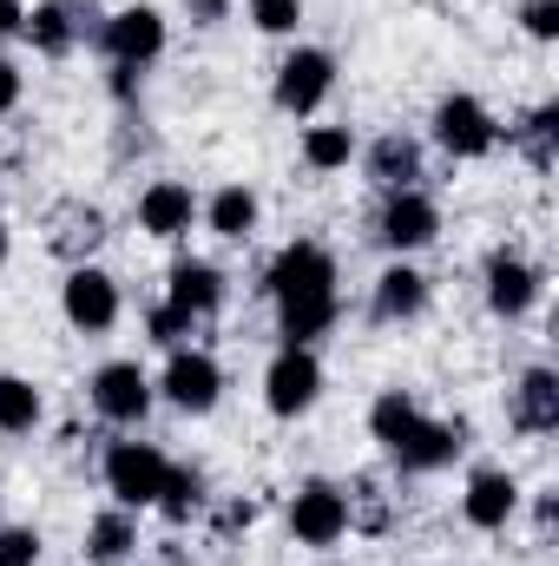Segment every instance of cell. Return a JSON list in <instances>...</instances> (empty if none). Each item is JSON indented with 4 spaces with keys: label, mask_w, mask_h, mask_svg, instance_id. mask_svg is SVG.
<instances>
[{
    "label": "cell",
    "mask_w": 559,
    "mask_h": 566,
    "mask_svg": "<svg viewBox=\"0 0 559 566\" xmlns=\"http://www.w3.org/2000/svg\"><path fill=\"white\" fill-rule=\"evenodd\" d=\"M139 554V521L126 507H106L93 527H86V560L93 566H126Z\"/></svg>",
    "instance_id": "obj_22"
},
{
    "label": "cell",
    "mask_w": 559,
    "mask_h": 566,
    "mask_svg": "<svg viewBox=\"0 0 559 566\" xmlns=\"http://www.w3.org/2000/svg\"><path fill=\"white\" fill-rule=\"evenodd\" d=\"M289 534L303 547H336L349 534V494L336 481H303L289 494Z\"/></svg>",
    "instance_id": "obj_9"
},
{
    "label": "cell",
    "mask_w": 559,
    "mask_h": 566,
    "mask_svg": "<svg viewBox=\"0 0 559 566\" xmlns=\"http://www.w3.org/2000/svg\"><path fill=\"white\" fill-rule=\"evenodd\" d=\"M316 396H323V363H316V349H277L271 369H264V402H271V416L296 422V416L316 409Z\"/></svg>",
    "instance_id": "obj_8"
},
{
    "label": "cell",
    "mask_w": 559,
    "mask_h": 566,
    "mask_svg": "<svg viewBox=\"0 0 559 566\" xmlns=\"http://www.w3.org/2000/svg\"><path fill=\"white\" fill-rule=\"evenodd\" d=\"M99 238H106V218H99V205H60L53 211V231H46V244L66 258V264H86V251H99Z\"/></svg>",
    "instance_id": "obj_20"
},
{
    "label": "cell",
    "mask_w": 559,
    "mask_h": 566,
    "mask_svg": "<svg viewBox=\"0 0 559 566\" xmlns=\"http://www.w3.org/2000/svg\"><path fill=\"white\" fill-rule=\"evenodd\" d=\"M369 434H376V441L395 454V468H409V474H434V468H447V461L467 448V428L421 416V402L409 389H382V396H376Z\"/></svg>",
    "instance_id": "obj_1"
},
{
    "label": "cell",
    "mask_w": 559,
    "mask_h": 566,
    "mask_svg": "<svg viewBox=\"0 0 559 566\" xmlns=\"http://www.w3.org/2000/svg\"><path fill=\"white\" fill-rule=\"evenodd\" d=\"M7 251H13V244H7V231H0V271H7Z\"/></svg>",
    "instance_id": "obj_35"
},
{
    "label": "cell",
    "mask_w": 559,
    "mask_h": 566,
    "mask_svg": "<svg viewBox=\"0 0 559 566\" xmlns=\"http://www.w3.org/2000/svg\"><path fill=\"white\" fill-rule=\"evenodd\" d=\"M514 514H520V481L507 468H474L467 474V494H461V521L481 527V534H500Z\"/></svg>",
    "instance_id": "obj_14"
},
{
    "label": "cell",
    "mask_w": 559,
    "mask_h": 566,
    "mask_svg": "<svg viewBox=\"0 0 559 566\" xmlns=\"http://www.w3.org/2000/svg\"><path fill=\"white\" fill-rule=\"evenodd\" d=\"M264 290H271V303L329 296V290H336V258H329L316 238H296V244H283L277 258H271V271H264Z\"/></svg>",
    "instance_id": "obj_5"
},
{
    "label": "cell",
    "mask_w": 559,
    "mask_h": 566,
    "mask_svg": "<svg viewBox=\"0 0 559 566\" xmlns=\"http://www.w3.org/2000/svg\"><path fill=\"white\" fill-rule=\"evenodd\" d=\"M369 178L382 185V191H409L421 178V145L402 139V133H389V139L369 145Z\"/></svg>",
    "instance_id": "obj_23"
},
{
    "label": "cell",
    "mask_w": 559,
    "mask_h": 566,
    "mask_svg": "<svg viewBox=\"0 0 559 566\" xmlns=\"http://www.w3.org/2000/svg\"><path fill=\"white\" fill-rule=\"evenodd\" d=\"M99 46H106V60L113 66H151L158 53H165V13L158 7H119L106 27H99Z\"/></svg>",
    "instance_id": "obj_12"
},
{
    "label": "cell",
    "mask_w": 559,
    "mask_h": 566,
    "mask_svg": "<svg viewBox=\"0 0 559 566\" xmlns=\"http://www.w3.org/2000/svg\"><path fill=\"white\" fill-rule=\"evenodd\" d=\"M13 106H20V66H13V60L0 53V119H7Z\"/></svg>",
    "instance_id": "obj_32"
},
{
    "label": "cell",
    "mask_w": 559,
    "mask_h": 566,
    "mask_svg": "<svg viewBox=\"0 0 559 566\" xmlns=\"http://www.w3.org/2000/svg\"><path fill=\"white\" fill-rule=\"evenodd\" d=\"M329 86H336V60H329L323 46H296V53H283L271 99H277L289 119H309V113L329 99Z\"/></svg>",
    "instance_id": "obj_10"
},
{
    "label": "cell",
    "mask_w": 559,
    "mask_h": 566,
    "mask_svg": "<svg viewBox=\"0 0 559 566\" xmlns=\"http://www.w3.org/2000/svg\"><path fill=\"white\" fill-rule=\"evenodd\" d=\"M158 507H165V521H191L198 507H204V474L198 468H165V488H158Z\"/></svg>",
    "instance_id": "obj_27"
},
{
    "label": "cell",
    "mask_w": 559,
    "mask_h": 566,
    "mask_svg": "<svg viewBox=\"0 0 559 566\" xmlns=\"http://www.w3.org/2000/svg\"><path fill=\"white\" fill-rule=\"evenodd\" d=\"M60 310H66V323H73V329L99 336V329H113V323H119V283L106 277L99 264H73L66 283H60Z\"/></svg>",
    "instance_id": "obj_11"
},
{
    "label": "cell",
    "mask_w": 559,
    "mask_h": 566,
    "mask_svg": "<svg viewBox=\"0 0 559 566\" xmlns=\"http://www.w3.org/2000/svg\"><path fill=\"white\" fill-rule=\"evenodd\" d=\"M342 316V296H296V303H277V329H283V349H309L316 336H329Z\"/></svg>",
    "instance_id": "obj_19"
},
{
    "label": "cell",
    "mask_w": 559,
    "mask_h": 566,
    "mask_svg": "<svg viewBox=\"0 0 559 566\" xmlns=\"http://www.w3.org/2000/svg\"><path fill=\"white\" fill-rule=\"evenodd\" d=\"M520 27H527L534 40H553L559 33V0H527V7H520Z\"/></svg>",
    "instance_id": "obj_31"
},
{
    "label": "cell",
    "mask_w": 559,
    "mask_h": 566,
    "mask_svg": "<svg viewBox=\"0 0 559 566\" xmlns=\"http://www.w3.org/2000/svg\"><path fill=\"white\" fill-rule=\"evenodd\" d=\"M171 409H184V416H211L218 409V396H224V369H218V356L211 349H171V363H165V376L151 382Z\"/></svg>",
    "instance_id": "obj_4"
},
{
    "label": "cell",
    "mask_w": 559,
    "mask_h": 566,
    "mask_svg": "<svg viewBox=\"0 0 559 566\" xmlns=\"http://www.w3.org/2000/svg\"><path fill=\"white\" fill-rule=\"evenodd\" d=\"M204 224H211L218 238H251V231H257V191H251V185H224V191L204 205Z\"/></svg>",
    "instance_id": "obj_24"
},
{
    "label": "cell",
    "mask_w": 559,
    "mask_h": 566,
    "mask_svg": "<svg viewBox=\"0 0 559 566\" xmlns=\"http://www.w3.org/2000/svg\"><path fill=\"white\" fill-rule=\"evenodd\" d=\"M86 20H93V0H40V7L20 20V33H27L40 53H73V46L86 40Z\"/></svg>",
    "instance_id": "obj_17"
},
{
    "label": "cell",
    "mask_w": 559,
    "mask_h": 566,
    "mask_svg": "<svg viewBox=\"0 0 559 566\" xmlns=\"http://www.w3.org/2000/svg\"><path fill=\"white\" fill-rule=\"evenodd\" d=\"M20 20H27V7H20V0H0V40L20 33Z\"/></svg>",
    "instance_id": "obj_34"
},
{
    "label": "cell",
    "mask_w": 559,
    "mask_h": 566,
    "mask_svg": "<svg viewBox=\"0 0 559 566\" xmlns=\"http://www.w3.org/2000/svg\"><path fill=\"white\" fill-rule=\"evenodd\" d=\"M514 145L547 171L553 165V145H559V99H547V106H534L527 119H520V133H514Z\"/></svg>",
    "instance_id": "obj_28"
},
{
    "label": "cell",
    "mask_w": 559,
    "mask_h": 566,
    "mask_svg": "<svg viewBox=\"0 0 559 566\" xmlns=\"http://www.w3.org/2000/svg\"><path fill=\"white\" fill-rule=\"evenodd\" d=\"M251 27L257 33H296L303 27V0H251Z\"/></svg>",
    "instance_id": "obj_29"
},
{
    "label": "cell",
    "mask_w": 559,
    "mask_h": 566,
    "mask_svg": "<svg viewBox=\"0 0 559 566\" xmlns=\"http://www.w3.org/2000/svg\"><path fill=\"white\" fill-rule=\"evenodd\" d=\"M191 218H198V198H191V185H178V178H151L139 191V231L145 238H184L191 231Z\"/></svg>",
    "instance_id": "obj_16"
},
{
    "label": "cell",
    "mask_w": 559,
    "mask_h": 566,
    "mask_svg": "<svg viewBox=\"0 0 559 566\" xmlns=\"http://www.w3.org/2000/svg\"><path fill=\"white\" fill-rule=\"evenodd\" d=\"M0 566H40V534L33 527H0Z\"/></svg>",
    "instance_id": "obj_30"
},
{
    "label": "cell",
    "mask_w": 559,
    "mask_h": 566,
    "mask_svg": "<svg viewBox=\"0 0 559 566\" xmlns=\"http://www.w3.org/2000/svg\"><path fill=\"white\" fill-rule=\"evenodd\" d=\"M356 158V133L349 126H309L303 133V165L309 171H342Z\"/></svg>",
    "instance_id": "obj_26"
},
{
    "label": "cell",
    "mask_w": 559,
    "mask_h": 566,
    "mask_svg": "<svg viewBox=\"0 0 559 566\" xmlns=\"http://www.w3.org/2000/svg\"><path fill=\"white\" fill-rule=\"evenodd\" d=\"M434 145H441L447 158H487V151L500 145V119H494L474 93H447V99L434 106Z\"/></svg>",
    "instance_id": "obj_6"
},
{
    "label": "cell",
    "mask_w": 559,
    "mask_h": 566,
    "mask_svg": "<svg viewBox=\"0 0 559 566\" xmlns=\"http://www.w3.org/2000/svg\"><path fill=\"white\" fill-rule=\"evenodd\" d=\"M514 428L520 434H553L559 428V376L553 369H527L514 389Z\"/></svg>",
    "instance_id": "obj_21"
},
{
    "label": "cell",
    "mask_w": 559,
    "mask_h": 566,
    "mask_svg": "<svg viewBox=\"0 0 559 566\" xmlns=\"http://www.w3.org/2000/svg\"><path fill=\"white\" fill-rule=\"evenodd\" d=\"M86 396H93V409L113 428H139L151 416V402H158V389H151V376H145L139 363H99L93 382H86Z\"/></svg>",
    "instance_id": "obj_7"
},
{
    "label": "cell",
    "mask_w": 559,
    "mask_h": 566,
    "mask_svg": "<svg viewBox=\"0 0 559 566\" xmlns=\"http://www.w3.org/2000/svg\"><path fill=\"white\" fill-rule=\"evenodd\" d=\"M421 310H428V277H421L415 264H389V271L376 277L369 316H376V323H409Z\"/></svg>",
    "instance_id": "obj_18"
},
{
    "label": "cell",
    "mask_w": 559,
    "mask_h": 566,
    "mask_svg": "<svg viewBox=\"0 0 559 566\" xmlns=\"http://www.w3.org/2000/svg\"><path fill=\"white\" fill-rule=\"evenodd\" d=\"M434 231H441V205L409 185V191H389V205H382V218H376V238L395 251V258H409L421 244H434Z\"/></svg>",
    "instance_id": "obj_13"
},
{
    "label": "cell",
    "mask_w": 559,
    "mask_h": 566,
    "mask_svg": "<svg viewBox=\"0 0 559 566\" xmlns=\"http://www.w3.org/2000/svg\"><path fill=\"white\" fill-rule=\"evenodd\" d=\"M40 416H46L40 389H33L27 376H0V434H33Z\"/></svg>",
    "instance_id": "obj_25"
},
{
    "label": "cell",
    "mask_w": 559,
    "mask_h": 566,
    "mask_svg": "<svg viewBox=\"0 0 559 566\" xmlns=\"http://www.w3.org/2000/svg\"><path fill=\"white\" fill-rule=\"evenodd\" d=\"M534 303H540V271H534L520 251H494V258H487V310L514 323V316H527Z\"/></svg>",
    "instance_id": "obj_15"
},
{
    "label": "cell",
    "mask_w": 559,
    "mask_h": 566,
    "mask_svg": "<svg viewBox=\"0 0 559 566\" xmlns=\"http://www.w3.org/2000/svg\"><path fill=\"white\" fill-rule=\"evenodd\" d=\"M165 448L158 441H113L106 448V494L113 507L139 514V507H158V488H165Z\"/></svg>",
    "instance_id": "obj_3"
},
{
    "label": "cell",
    "mask_w": 559,
    "mask_h": 566,
    "mask_svg": "<svg viewBox=\"0 0 559 566\" xmlns=\"http://www.w3.org/2000/svg\"><path fill=\"white\" fill-rule=\"evenodd\" d=\"M218 303H224V271L204 264V258H178L171 264V283H165V303L151 310V336L178 349L198 323L218 316Z\"/></svg>",
    "instance_id": "obj_2"
},
{
    "label": "cell",
    "mask_w": 559,
    "mask_h": 566,
    "mask_svg": "<svg viewBox=\"0 0 559 566\" xmlns=\"http://www.w3.org/2000/svg\"><path fill=\"white\" fill-rule=\"evenodd\" d=\"M184 13H191L198 27H211V20H224V13H231V0H184Z\"/></svg>",
    "instance_id": "obj_33"
}]
</instances>
